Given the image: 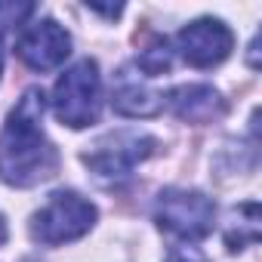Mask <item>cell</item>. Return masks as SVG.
I'll return each mask as SVG.
<instances>
[{"label": "cell", "mask_w": 262, "mask_h": 262, "mask_svg": "<svg viewBox=\"0 0 262 262\" xmlns=\"http://www.w3.org/2000/svg\"><path fill=\"white\" fill-rule=\"evenodd\" d=\"M43 93L28 90L16 111L10 114L4 133H0V179L31 188L47 182L59 167V151L43 133Z\"/></svg>", "instance_id": "1"}, {"label": "cell", "mask_w": 262, "mask_h": 262, "mask_svg": "<svg viewBox=\"0 0 262 262\" xmlns=\"http://www.w3.org/2000/svg\"><path fill=\"white\" fill-rule=\"evenodd\" d=\"M53 111L71 129L96 123V117L102 111V77H99L96 62L83 59V62L71 65L56 80V86H53Z\"/></svg>", "instance_id": "2"}, {"label": "cell", "mask_w": 262, "mask_h": 262, "mask_svg": "<svg viewBox=\"0 0 262 262\" xmlns=\"http://www.w3.org/2000/svg\"><path fill=\"white\" fill-rule=\"evenodd\" d=\"M155 219L164 231L182 241H201L216 225V204L194 188H167L158 194Z\"/></svg>", "instance_id": "3"}, {"label": "cell", "mask_w": 262, "mask_h": 262, "mask_svg": "<svg viewBox=\"0 0 262 262\" xmlns=\"http://www.w3.org/2000/svg\"><path fill=\"white\" fill-rule=\"evenodd\" d=\"M93 222H96V207L86 198H80L77 191H56L47 201V207L34 213L31 234L40 244L59 247V244L83 237L93 228Z\"/></svg>", "instance_id": "4"}, {"label": "cell", "mask_w": 262, "mask_h": 262, "mask_svg": "<svg viewBox=\"0 0 262 262\" xmlns=\"http://www.w3.org/2000/svg\"><path fill=\"white\" fill-rule=\"evenodd\" d=\"M155 148V139L139 133H117L102 139L90 155H83V164L105 182H120L133 173L139 161H145Z\"/></svg>", "instance_id": "5"}, {"label": "cell", "mask_w": 262, "mask_h": 262, "mask_svg": "<svg viewBox=\"0 0 262 262\" xmlns=\"http://www.w3.org/2000/svg\"><path fill=\"white\" fill-rule=\"evenodd\" d=\"M176 47L188 65L213 68L228 59V53L234 47V34L219 19H198L176 34Z\"/></svg>", "instance_id": "6"}, {"label": "cell", "mask_w": 262, "mask_h": 262, "mask_svg": "<svg viewBox=\"0 0 262 262\" xmlns=\"http://www.w3.org/2000/svg\"><path fill=\"white\" fill-rule=\"evenodd\" d=\"M19 59L34 68V71H53L59 68L68 53H71V34L56 22V19H40L34 25H28L16 43Z\"/></svg>", "instance_id": "7"}, {"label": "cell", "mask_w": 262, "mask_h": 262, "mask_svg": "<svg viewBox=\"0 0 262 262\" xmlns=\"http://www.w3.org/2000/svg\"><path fill=\"white\" fill-rule=\"evenodd\" d=\"M167 99H170V108L176 111V117L188 120V123H210V120H216L225 111L222 96L213 86H207V83L176 86Z\"/></svg>", "instance_id": "8"}, {"label": "cell", "mask_w": 262, "mask_h": 262, "mask_svg": "<svg viewBox=\"0 0 262 262\" xmlns=\"http://www.w3.org/2000/svg\"><path fill=\"white\" fill-rule=\"evenodd\" d=\"M114 111L126 114V117H151L164 108V96L158 90H151L148 83H142L139 77H129L126 71L117 80V90L111 96Z\"/></svg>", "instance_id": "9"}, {"label": "cell", "mask_w": 262, "mask_h": 262, "mask_svg": "<svg viewBox=\"0 0 262 262\" xmlns=\"http://www.w3.org/2000/svg\"><path fill=\"white\" fill-rule=\"evenodd\" d=\"M170 62H173V50H170V43H167L164 37H155V40H151V47H148V50H142V56H139L142 71H148L151 77H155V74H161V71H167V68H170Z\"/></svg>", "instance_id": "10"}, {"label": "cell", "mask_w": 262, "mask_h": 262, "mask_svg": "<svg viewBox=\"0 0 262 262\" xmlns=\"http://www.w3.org/2000/svg\"><path fill=\"white\" fill-rule=\"evenodd\" d=\"M34 13V4H19V0H4L0 4V31L19 28L28 16Z\"/></svg>", "instance_id": "11"}, {"label": "cell", "mask_w": 262, "mask_h": 262, "mask_svg": "<svg viewBox=\"0 0 262 262\" xmlns=\"http://www.w3.org/2000/svg\"><path fill=\"white\" fill-rule=\"evenodd\" d=\"M167 262H207V259H204V253H198L194 247H179V250H173V253L167 256Z\"/></svg>", "instance_id": "12"}, {"label": "cell", "mask_w": 262, "mask_h": 262, "mask_svg": "<svg viewBox=\"0 0 262 262\" xmlns=\"http://www.w3.org/2000/svg\"><path fill=\"white\" fill-rule=\"evenodd\" d=\"M90 10H93V13H102V16H111V19H114V16H120V10H123V7H120V4H117V7H96V4H90Z\"/></svg>", "instance_id": "13"}, {"label": "cell", "mask_w": 262, "mask_h": 262, "mask_svg": "<svg viewBox=\"0 0 262 262\" xmlns=\"http://www.w3.org/2000/svg\"><path fill=\"white\" fill-rule=\"evenodd\" d=\"M256 50H259V37H253V43H250V65H253V68H259V56H256Z\"/></svg>", "instance_id": "14"}, {"label": "cell", "mask_w": 262, "mask_h": 262, "mask_svg": "<svg viewBox=\"0 0 262 262\" xmlns=\"http://www.w3.org/2000/svg\"><path fill=\"white\" fill-rule=\"evenodd\" d=\"M7 241V222H4V216H0V244Z\"/></svg>", "instance_id": "15"}, {"label": "cell", "mask_w": 262, "mask_h": 262, "mask_svg": "<svg viewBox=\"0 0 262 262\" xmlns=\"http://www.w3.org/2000/svg\"><path fill=\"white\" fill-rule=\"evenodd\" d=\"M0 71H4V47H0Z\"/></svg>", "instance_id": "16"}]
</instances>
